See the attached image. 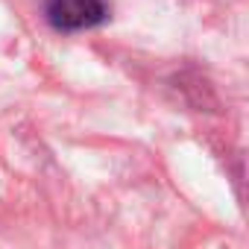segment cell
<instances>
[{
	"label": "cell",
	"instance_id": "obj_1",
	"mask_svg": "<svg viewBox=\"0 0 249 249\" xmlns=\"http://www.w3.org/2000/svg\"><path fill=\"white\" fill-rule=\"evenodd\" d=\"M44 15L50 27L62 33H79L100 27L108 18V3L106 0H47Z\"/></svg>",
	"mask_w": 249,
	"mask_h": 249
}]
</instances>
